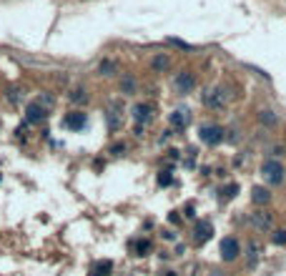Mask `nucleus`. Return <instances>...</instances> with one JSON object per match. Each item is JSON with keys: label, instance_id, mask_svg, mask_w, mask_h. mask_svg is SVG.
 Wrapping results in <instances>:
<instances>
[{"label": "nucleus", "instance_id": "obj_1", "mask_svg": "<svg viewBox=\"0 0 286 276\" xmlns=\"http://www.w3.org/2000/svg\"><path fill=\"white\" fill-rule=\"evenodd\" d=\"M261 176L269 186H281L286 181V168L281 161H274V158H269V161L261 163Z\"/></svg>", "mask_w": 286, "mask_h": 276}, {"label": "nucleus", "instance_id": "obj_2", "mask_svg": "<svg viewBox=\"0 0 286 276\" xmlns=\"http://www.w3.org/2000/svg\"><path fill=\"white\" fill-rule=\"evenodd\" d=\"M199 138L206 143V146H219V143L226 138V130L216 123H206L199 128Z\"/></svg>", "mask_w": 286, "mask_h": 276}, {"label": "nucleus", "instance_id": "obj_3", "mask_svg": "<svg viewBox=\"0 0 286 276\" xmlns=\"http://www.w3.org/2000/svg\"><path fill=\"white\" fill-rule=\"evenodd\" d=\"M201 103L211 111H223L226 108V91L223 88H208L201 93Z\"/></svg>", "mask_w": 286, "mask_h": 276}, {"label": "nucleus", "instance_id": "obj_4", "mask_svg": "<svg viewBox=\"0 0 286 276\" xmlns=\"http://www.w3.org/2000/svg\"><path fill=\"white\" fill-rule=\"evenodd\" d=\"M196 88V76L191 73V70H181V73H176V78H173V91L178 93V96H186V93H191Z\"/></svg>", "mask_w": 286, "mask_h": 276}, {"label": "nucleus", "instance_id": "obj_5", "mask_svg": "<svg viewBox=\"0 0 286 276\" xmlns=\"http://www.w3.org/2000/svg\"><path fill=\"white\" fill-rule=\"evenodd\" d=\"M153 113H156V108L151 106V103H135L133 108H131V115H133V121H135V126H148L151 121H153Z\"/></svg>", "mask_w": 286, "mask_h": 276}, {"label": "nucleus", "instance_id": "obj_6", "mask_svg": "<svg viewBox=\"0 0 286 276\" xmlns=\"http://www.w3.org/2000/svg\"><path fill=\"white\" fill-rule=\"evenodd\" d=\"M219 251H221V259L223 261H236L238 254H241V244L234 239V236H226L219 246Z\"/></svg>", "mask_w": 286, "mask_h": 276}, {"label": "nucleus", "instance_id": "obj_7", "mask_svg": "<svg viewBox=\"0 0 286 276\" xmlns=\"http://www.w3.org/2000/svg\"><path fill=\"white\" fill-rule=\"evenodd\" d=\"M251 226L259 231V234L271 231V226H274V216H271L269 211H253L251 213Z\"/></svg>", "mask_w": 286, "mask_h": 276}, {"label": "nucleus", "instance_id": "obj_8", "mask_svg": "<svg viewBox=\"0 0 286 276\" xmlns=\"http://www.w3.org/2000/svg\"><path fill=\"white\" fill-rule=\"evenodd\" d=\"M168 123L176 128V130H184L191 126V111L188 108H176L171 115H168Z\"/></svg>", "mask_w": 286, "mask_h": 276}, {"label": "nucleus", "instance_id": "obj_9", "mask_svg": "<svg viewBox=\"0 0 286 276\" xmlns=\"http://www.w3.org/2000/svg\"><path fill=\"white\" fill-rule=\"evenodd\" d=\"M105 126H108L111 133H118L120 128H123V113L118 111V106L113 103L108 111H105Z\"/></svg>", "mask_w": 286, "mask_h": 276}, {"label": "nucleus", "instance_id": "obj_10", "mask_svg": "<svg viewBox=\"0 0 286 276\" xmlns=\"http://www.w3.org/2000/svg\"><path fill=\"white\" fill-rule=\"evenodd\" d=\"M45 106L40 103V100H33V103H28L25 106V121L28 123H43V118H45Z\"/></svg>", "mask_w": 286, "mask_h": 276}, {"label": "nucleus", "instance_id": "obj_11", "mask_svg": "<svg viewBox=\"0 0 286 276\" xmlns=\"http://www.w3.org/2000/svg\"><path fill=\"white\" fill-rule=\"evenodd\" d=\"M85 123H88V118H85L83 111H73V113H68L66 118H63V126H66L68 130H83Z\"/></svg>", "mask_w": 286, "mask_h": 276}, {"label": "nucleus", "instance_id": "obj_12", "mask_svg": "<svg viewBox=\"0 0 286 276\" xmlns=\"http://www.w3.org/2000/svg\"><path fill=\"white\" fill-rule=\"evenodd\" d=\"M211 234H214V226H211L208 221H199V224H196V228H193V239L196 241H208L211 239Z\"/></svg>", "mask_w": 286, "mask_h": 276}, {"label": "nucleus", "instance_id": "obj_13", "mask_svg": "<svg viewBox=\"0 0 286 276\" xmlns=\"http://www.w3.org/2000/svg\"><path fill=\"white\" fill-rule=\"evenodd\" d=\"M116 73H118V63H116V61H111V58H105V61H101V63H98V76L111 78V76H116Z\"/></svg>", "mask_w": 286, "mask_h": 276}, {"label": "nucleus", "instance_id": "obj_14", "mask_svg": "<svg viewBox=\"0 0 286 276\" xmlns=\"http://www.w3.org/2000/svg\"><path fill=\"white\" fill-rule=\"evenodd\" d=\"M251 198H253V203H269L271 201V194H269V188H264V186H253L251 188Z\"/></svg>", "mask_w": 286, "mask_h": 276}, {"label": "nucleus", "instance_id": "obj_15", "mask_svg": "<svg viewBox=\"0 0 286 276\" xmlns=\"http://www.w3.org/2000/svg\"><path fill=\"white\" fill-rule=\"evenodd\" d=\"M111 269H113V264H111V261H98V264H93V266H90L88 276H108V274H111Z\"/></svg>", "mask_w": 286, "mask_h": 276}, {"label": "nucleus", "instance_id": "obj_16", "mask_svg": "<svg viewBox=\"0 0 286 276\" xmlns=\"http://www.w3.org/2000/svg\"><path fill=\"white\" fill-rule=\"evenodd\" d=\"M151 68H153L156 73H163V70H168V68H171V58L161 53V55H156L153 61H151Z\"/></svg>", "mask_w": 286, "mask_h": 276}, {"label": "nucleus", "instance_id": "obj_17", "mask_svg": "<svg viewBox=\"0 0 286 276\" xmlns=\"http://www.w3.org/2000/svg\"><path fill=\"white\" fill-rule=\"evenodd\" d=\"M135 88H138V83H135L133 76H123V78H120V93H123V96H133Z\"/></svg>", "mask_w": 286, "mask_h": 276}, {"label": "nucleus", "instance_id": "obj_18", "mask_svg": "<svg viewBox=\"0 0 286 276\" xmlns=\"http://www.w3.org/2000/svg\"><path fill=\"white\" fill-rule=\"evenodd\" d=\"M259 123H261V126H269V128H274V126L279 123V118H276L274 111H259Z\"/></svg>", "mask_w": 286, "mask_h": 276}, {"label": "nucleus", "instance_id": "obj_19", "mask_svg": "<svg viewBox=\"0 0 286 276\" xmlns=\"http://www.w3.org/2000/svg\"><path fill=\"white\" fill-rule=\"evenodd\" d=\"M133 249H135V256H148V251L153 249V246H151L148 239H138V241L133 244Z\"/></svg>", "mask_w": 286, "mask_h": 276}, {"label": "nucleus", "instance_id": "obj_20", "mask_svg": "<svg viewBox=\"0 0 286 276\" xmlns=\"http://www.w3.org/2000/svg\"><path fill=\"white\" fill-rule=\"evenodd\" d=\"M68 98L73 100V103H88V91L85 88H73Z\"/></svg>", "mask_w": 286, "mask_h": 276}, {"label": "nucleus", "instance_id": "obj_21", "mask_svg": "<svg viewBox=\"0 0 286 276\" xmlns=\"http://www.w3.org/2000/svg\"><path fill=\"white\" fill-rule=\"evenodd\" d=\"M246 251H249V254H246V256H249V264L253 266V264H256V259H259V244H253V241H251V244L246 246Z\"/></svg>", "mask_w": 286, "mask_h": 276}, {"label": "nucleus", "instance_id": "obj_22", "mask_svg": "<svg viewBox=\"0 0 286 276\" xmlns=\"http://www.w3.org/2000/svg\"><path fill=\"white\" fill-rule=\"evenodd\" d=\"M271 241H274L276 246H286V228H276L274 236H271Z\"/></svg>", "mask_w": 286, "mask_h": 276}, {"label": "nucleus", "instance_id": "obj_23", "mask_svg": "<svg viewBox=\"0 0 286 276\" xmlns=\"http://www.w3.org/2000/svg\"><path fill=\"white\" fill-rule=\"evenodd\" d=\"M168 43H171V46H176V48H181V50H193V46H191V43H186V40H178V38H168Z\"/></svg>", "mask_w": 286, "mask_h": 276}, {"label": "nucleus", "instance_id": "obj_24", "mask_svg": "<svg viewBox=\"0 0 286 276\" xmlns=\"http://www.w3.org/2000/svg\"><path fill=\"white\" fill-rule=\"evenodd\" d=\"M156 181H158V186H171V181H173L171 179V171H161Z\"/></svg>", "mask_w": 286, "mask_h": 276}, {"label": "nucleus", "instance_id": "obj_25", "mask_svg": "<svg viewBox=\"0 0 286 276\" xmlns=\"http://www.w3.org/2000/svg\"><path fill=\"white\" fill-rule=\"evenodd\" d=\"M223 194H226V198H234V196L238 194V186H236V183H229V186L223 188Z\"/></svg>", "mask_w": 286, "mask_h": 276}, {"label": "nucleus", "instance_id": "obj_26", "mask_svg": "<svg viewBox=\"0 0 286 276\" xmlns=\"http://www.w3.org/2000/svg\"><path fill=\"white\" fill-rule=\"evenodd\" d=\"M111 153H113V156H123V153H126V143H113V146H111Z\"/></svg>", "mask_w": 286, "mask_h": 276}, {"label": "nucleus", "instance_id": "obj_27", "mask_svg": "<svg viewBox=\"0 0 286 276\" xmlns=\"http://www.w3.org/2000/svg\"><path fill=\"white\" fill-rule=\"evenodd\" d=\"M208 276H226V274H221V271H211Z\"/></svg>", "mask_w": 286, "mask_h": 276}, {"label": "nucleus", "instance_id": "obj_28", "mask_svg": "<svg viewBox=\"0 0 286 276\" xmlns=\"http://www.w3.org/2000/svg\"><path fill=\"white\" fill-rule=\"evenodd\" d=\"M163 276H176V271H166Z\"/></svg>", "mask_w": 286, "mask_h": 276}]
</instances>
